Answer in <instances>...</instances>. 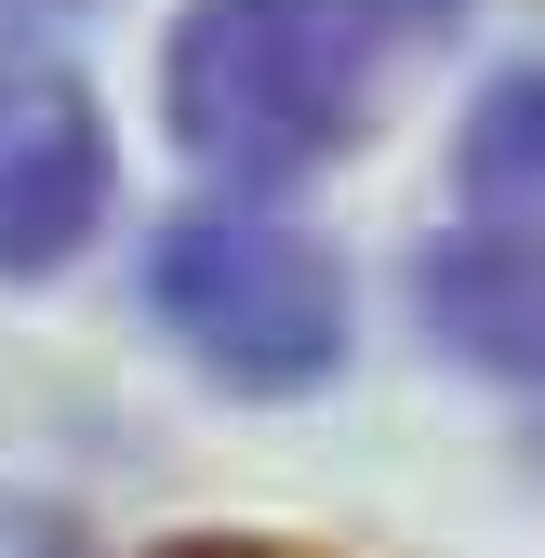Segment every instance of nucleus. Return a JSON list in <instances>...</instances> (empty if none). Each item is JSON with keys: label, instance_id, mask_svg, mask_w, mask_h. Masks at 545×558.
Wrapping results in <instances>:
<instances>
[{"label": "nucleus", "instance_id": "423d86ee", "mask_svg": "<svg viewBox=\"0 0 545 558\" xmlns=\"http://www.w3.org/2000/svg\"><path fill=\"white\" fill-rule=\"evenodd\" d=\"M360 14H373V27H439L452 0H360Z\"/></svg>", "mask_w": 545, "mask_h": 558}, {"label": "nucleus", "instance_id": "20e7f679", "mask_svg": "<svg viewBox=\"0 0 545 558\" xmlns=\"http://www.w3.org/2000/svg\"><path fill=\"white\" fill-rule=\"evenodd\" d=\"M413 306H426V332L465 373L545 386V240L532 227H452V240H426Z\"/></svg>", "mask_w": 545, "mask_h": 558}, {"label": "nucleus", "instance_id": "f03ea898", "mask_svg": "<svg viewBox=\"0 0 545 558\" xmlns=\"http://www.w3.org/2000/svg\"><path fill=\"white\" fill-rule=\"evenodd\" d=\"M147 319L240 399H293L347 360V279L266 214H173L147 240Z\"/></svg>", "mask_w": 545, "mask_h": 558}, {"label": "nucleus", "instance_id": "39448f33", "mask_svg": "<svg viewBox=\"0 0 545 558\" xmlns=\"http://www.w3.org/2000/svg\"><path fill=\"white\" fill-rule=\"evenodd\" d=\"M465 199L480 227H545V66H506L465 107Z\"/></svg>", "mask_w": 545, "mask_h": 558}, {"label": "nucleus", "instance_id": "6e6552de", "mask_svg": "<svg viewBox=\"0 0 545 558\" xmlns=\"http://www.w3.org/2000/svg\"><path fill=\"white\" fill-rule=\"evenodd\" d=\"M27 14H66V0H27Z\"/></svg>", "mask_w": 545, "mask_h": 558}, {"label": "nucleus", "instance_id": "0eeeda50", "mask_svg": "<svg viewBox=\"0 0 545 558\" xmlns=\"http://www.w3.org/2000/svg\"><path fill=\"white\" fill-rule=\"evenodd\" d=\"M186 558H266V545H186Z\"/></svg>", "mask_w": 545, "mask_h": 558}, {"label": "nucleus", "instance_id": "7ed1b4c3", "mask_svg": "<svg viewBox=\"0 0 545 558\" xmlns=\"http://www.w3.org/2000/svg\"><path fill=\"white\" fill-rule=\"evenodd\" d=\"M107 227V107L81 66L0 53V279H53Z\"/></svg>", "mask_w": 545, "mask_h": 558}, {"label": "nucleus", "instance_id": "f257e3e1", "mask_svg": "<svg viewBox=\"0 0 545 558\" xmlns=\"http://www.w3.org/2000/svg\"><path fill=\"white\" fill-rule=\"evenodd\" d=\"M160 107L199 173L293 186L373 120V14L360 0H186Z\"/></svg>", "mask_w": 545, "mask_h": 558}]
</instances>
